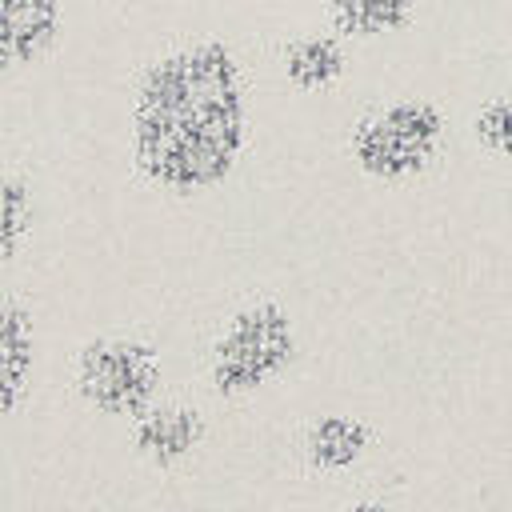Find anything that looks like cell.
Listing matches in <instances>:
<instances>
[{"label": "cell", "instance_id": "1", "mask_svg": "<svg viewBox=\"0 0 512 512\" xmlns=\"http://www.w3.org/2000/svg\"><path fill=\"white\" fill-rule=\"evenodd\" d=\"M248 144V84L224 40H184L160 52L128 100L132 168L168 196L220 188Z\"/></svg>", "mask_w": 512, "mask_h": 512}, {"label": "cell", "instance_id": "2", "mask_svg": "<svg viewBox=\"0 0 512 512\" xmlns=\"http://www.w3.org/2000/svg\"><path fill=\"white\" fill-rule=\"evenodd\" d=\"M296 356V324L280 300L236 304L208 344V384L220 400H244L272 384Z\"/></svg>", "mask_w": 512, "mask_h": 512}, {"label": "cell", "instance_id": "3", "mask_svg": "<svg viewBox=\"0 0 512 512\" xmlns=\"http://www.w3.org/2000/svg\"><path fill=\"white\" fill-rule=\"evenodd\" d=\"M72 388L104 420H136L160 400L164 360L160 348L132 332H104L80 344L72 360Z\"/></svg>", "mask_w": 512, "mask_h": 512}, {"label": "cell", "instance_id": "4", "mask_svg": "<svg viewBox=\"0 0 512 512\" xmlns=\"http://www.w3.org/2000/svg\"><path fill=\"white\" fill-rule=\"evenodd\" d=\"M440 140H444V120L432 104L396 100L364 112L352 124L348 152L364 176L400 184L420 176L432 164V156L440 152Z\"/></svg>", "mask_w": 512, "mask_h": 512}, {"label": "cell", "instance_id": "5", "mask_svg": "<svg viewBox=\"0 0 512 512\" xmlns=\"http://www.w3.org/2000/svg\"><path fill=\"white\" fill-rule=\"evenodd\" d=\"M64 32V0H0V84L36 68Z\"/></svg>", "mask_w": 512, "mask_h": 512}, {"label": "cell", "instance_id": "6", "mask_svg": "<svg viewBox=\"0 0 512 512\" xmlns=\"http://www.w3.org/2000/svg\"><path fill=\"white\" fill-rule=\"evenodd\" d=\"M208 420L192 400H156L148 412L132 420V456L148 468H180L200 444H204Z\"/></svg>", "mask_w": 512, "mask_h": 512}, {"label": "cell", "instance_id": "7", "mask_svg": "<svg viewBox=\"0 0 512 512\" xmlns=\"http://www.w3.org/2000/svg\"><path fill=\"white\" fill-rule=\"evenodd\" d=\"M36 380V320L24 300L0 292V420H8Z\"/></svg>", "mask_w": 512, "mask_h": 512}, {"label": "cell", "instance_id": "8", "mask_svg": "<svg viewBox=\"0 0 512 512\" xmlns=\"http://www.w3.org/2000/svg\"><path fill=\"white\" fill-rule=\"evenodd\" d=\"M280 72L296 92H328L348 72V48L344 36L308 32L280 48Z\"/></svg>", "mask_w": 512, "mask_h": 512}, {"label": "cell", "instance_id": "9", "mask_svg": "<svg viewBox=\"0 0 512 512\" xmlns=\"http://www.w3.org/2000/svg\"><path fill=\"white\" fill-rule=\"evenodd\" d=\"M372 444V432L364 420L348 412H324L304 432V460L316 472H344L352 468Z\"/></svg>", "mask_w": 512, "mask_h": 512}, {"label": "cell", "instance_id": "10", "mask_svg": "<svg viewBox=\"0 0 512 512\" xmlns=\"http://www.w3.org/2000/svg\"><path fill=\"white\" fill-rule=\"evenodd\" d=\"M324 8H328L336 36L376 40V36L400 32L412 20L416 0H324Z\"/></svg>", "mask_w": 512, "mask_h": 512}, {"label": "cell", "instance_id": "11", "mask_svg": "<svg viewBox=\"0 0 512 512\" xmlns=\"http://www.w3.org/2000/svg\"><path fill=\"white\" fill-rule=\"evenodd\" d=\"M32 220H36L32 184L16 172H0V268H8L24 252L32 236Z\"/></svg>", "mask_w": 512, "mask_h": 512}, {"label": "cell", "instance_id": "12", "mask_svg": "<svg viewBox=\"0 0 512 512\" xmlns=\"http://www.w3.org/2000/svg\"><path fill=\"white\" fill-rule=\"evenodd\" d=\"M476 140L496 152V156H512V100H492L476 112V124H472Z\"/></svg>", "mask_w": 512, "mask_h": 512}, {"label": "cell", "instance_id": "13", "mask_svg": "<svg viewBox=\"0 0 512 512\" xmlns=\"http://www.w3.org/2000/svg\"><path fill=\"white\" fill-rule=\"evenodd\" d=\"M344 512H392V508L380 504V500H356V504H348Z\"/></svg>", "mask_w": 512, "mask_h": 512}]
</instances>
